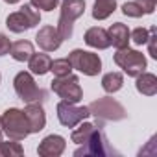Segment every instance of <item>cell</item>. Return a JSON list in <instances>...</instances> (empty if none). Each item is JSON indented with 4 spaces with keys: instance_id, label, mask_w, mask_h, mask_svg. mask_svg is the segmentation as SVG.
Returning <instances> with one entry per match:
<instances>
[{
    "instance_id": "obj_1",
    "label": "cell",
    "mask_w": 157,
    "mask_h": 157,
    "mask_svg": "<svg viewBox=\"0 0 157 157\" xmlns=\"http://www.w3.org/2000/svg\"><path fill=\"white\" fill-rule=\"evenodd\" d=\"M83 11H85V0H63L61 2V15L56 26L61 41H67L72 37L74 21L80 19Z\"/></svg>"
},
{
    "instance_id": "obj_2",
    "label": "cell",
    "mask_w": 157,
    "mask_h": 157,
    "mask_svg": "<svg viewBox=\"0 0 157 157\" xmlns=\"http://www.w3.org/2000/svg\"><path fill=\"white\" fill-rule=\"evenodd\" d=\"M0 120H2V129L10 140H24L30 135V126L24 117V111L17 107L6 109L4 115L0 117Z\"/></svg>"
},
{
    "instance_id": "obj_3",
    "label": "cell",
    "mask_w": 157,
    "mask_h": 157,
    "mask_svg": "<svg viewBox=\"0 0 157 157\" xmlns=\"http://www.w3.org/2000/svg\"><path fill=\"white\" fill-rule=\"evenodd\" d=\"M52 91L63 98L65 102H70V104H78L82 102L83 98V91H82V85H80V78L74 76V74H67V76H57L56 80L52 82Z\"/></svg>"
},
{
    "instance_id": "obj_4",
    "label": "cell",
    "mask_w": 157,
    "mask_h": 157,
    "mask_svg": "<svg viewBox=\"0 0 157 157\" xmlns=\"http://www.w3.org/2000/svg\"><path fill=\"white\" fill-rule=\"evenodd\" d=\"M89 113L94 115L96 120H100V122H107V120H124V118L128 117L124 105L118 104L115 98H109V96H104V98L94 100V102L89 105Z\"/></svg>"
},
{
    "instance_id": "obj_5",
    "label": "cell",
    "mask_w": 157,
    "mask_h": 157,
    "mask_svg": "<svg viewBox=\"0 0 157 157\" xmlns=\"http://www.w3.org/2000/svg\"><path fill=\"white\" fill-rule=\"evenodd\" d=\"M115 63L131 78H137L146 70V57L139 50H131L129 46L118 48L115 54Z\"/></svg>"
},
{
    "instance_id": "obj_6",
    "label": "cell",
    "mask_w": 157,
    "mask_h": 157,
    "mask_svg": "<svg viewBox=\"0 0 157 157\" xmlns=\"http://www.w3.org/2000/svg\"><path fill=\"white\" fill-rule=\"evenodd\" d=\"M72 65V70H80L85 76H98L102 72V59L98 54L94 52H87V50H80L76 48L68 54L67 57Z\"/></svg>"
},
{
    "instance_id": "obj_7",
    "label": "cell",
    "mask_w": 157,
    "mask_h": 157,
    "mask_svg": "<svg viewBox=\"0 0 157 157\" xmlns=\"http://www.w3.org/2000/svg\"><path fill=\"white\" fill-rule=\"evenodd\" d=\"M39 21H41L39 11H35L32 4H24L19 11L8 15L6 26H8L10 32H13V33H22V32H28V30H32L33 26H37Z\"/></svg>"
},
{
    "instance_id": "obj_8",
    "label": "cell",
    "mask_w": 157,
    "mask_h": 157,
    "mask_svg": "<svg viewBox=\"0 0 157 157\" xmlns=\"http://www.w3.org/2000/svg\"><path fill=\"white\" fill-rule=\"evenodd\" d=\"M13 87H15V93L17 96L26 102V104H33V102H41L44 100L46 93L43 89H39L35 85V80H33V76L30 72H19L15 76V80H13Z\"/></svg>"
},
{
    "instance_id": "obj_9",
    "label": "cell",
    "mask_w": 157,
    "mask_h": 157,
    "mask_svg": "<svg viewBox=\"0 0 157 157\" xmlns=\"http://www.w3.org/2000/svg\"><path fill=\"white\" fill-rule=\"evenodd\" d=\"M56 111H57V120L65 128H74L91 115L89 107H78L76 104H70V102H65V100H61L56 105Z\"/></svg>"
},
{
    "instance_id": "obj_10",
    "label": "cell",
    "mask_w": 157,
    "mask_h": 157,
    "mask_svg": "<svg viewBox=\"0 0 157 157\" xmlns=\"http://www.w3.org/2000/svg\"><path fill=\"white\" fill-rule=\"evenodd\" d=\"M107 153H113V150L107 146V139H105V135H104L102 129H94L93 135L89 137V140L85 144H82V148H78L74 151L76 157H80V155L102 157V155H107Z\"/></svg>"
},
{
    "instance_id": "obj_11",
    "label": "cell",
    "mask_w": 157,
    "mask_h": 157,
    "mask_svg": "<svg viewBox=\"0 0 157 157\" xmlns=\"http://www.w3.org/2000/svg\"><path fill=\"white\" fill-rule=\"evenodd\" d=\"M24 117L28 120V126H30V133H39L44 129L46 126V115H44V109L39 102H33V104H26L24 107Z\"/></svg>"
},
{
    "instance_id": "obj_12",
    "label": "cell",
    "mask_w": 157,
    "mask_h": 157,
    "mask_svg": "<svg viewBox=\"0 0 157 157\" xmlns=\"http://www.w3.org/2000/svg\"><path fill=\"white\" fill-rule=\"evenodd\" d=\"M35 43H37L39 48H43L44 52H54V50H57V48L61 46L63 41H61L57 30H56L54 26L46 24V26H43V28L37 32V35H35Z\"/></svg>"
},
{
    "instance_id": "obj_13",
    "label": "cell",
    "mask_w": 157,
    "mask_h": 157,
    "mask_svg": "<svg viewBox=\"0 0 157 157\" xmlns=\"http://www.w3.org/2000/svg\"><path fill=\"white\" fill-rule=\"evenodd\" d=\"M67 148V140L61 135H48L41 140L37 153L41 157H59Z\"/></svg>"
},
{
    "instance_id": "obj_14",
    "label": "cell",
    "mask_w": 157,
    "mask_h": 157,
    "mask_svg": "<svg viewBox=\"0 0 157 157\" xmlns=\"http://www.w3.org/2000/svg\"><path fill=\"white\" fill-rule=\"evenodd\" d=\"M85 43L91 46V48H98V50H105L111 46V39H109V33L107 30L100 28V26H93L85 32Z\"/></svg>"
},
{
    "instance_id": "obj_15",
    "label": "cell",
    "mask_w": 157,
    "mask_h": 157,
    "mask_svg": "<svg viewBox=\"0 0 157 157\" xmlns=\"http://www.w3.org/2000/svg\"><path fill=\"white\" fill-rule=\"evenodd\" d=\"M107 33H109V39H111V44L117 50L118 48H126L129 44V30H128L126 24L115 22V24H111V28H109Z\"/></svg>"
},
{
    "instance_id": "obj_16",
    "label": "cell",
    "mask_w": 157,
    "mask_h": 157,
    "mask_svg": "<svg viewBox=\"0 0 157 157\" xmlns=\"http://www.w3.org/2000/svg\"><path fill=\"white\" fill-rule=\"evenodd\" d=\"M137 91L144 96H153L157 94V76L151 72H142L137 76V83H135Z\"/></svg>"
},
{
    "instance_id": "obj_17",
    "label": "cell",
    "mask_w": 157,
    "mask_h": 157,
    "mask_svg": "<svg viewBox=\"0 0 157 157\" xmlns=\"http://www.w3.org/2000/svg\"><path fill=\"white\" fill-rule=\"evenodd\" d=\"M28 63H30V72H32V74L43 76V74L50 72V63H52V59H50L48 54H35V52H33L32 57L28 59Z\"/></svg>"
},
{
    "instance_id": "obj_18",
    "label": "cell",
    "mask_w": 157,
    "mask_h": 157,
    "mask_svg": "<svg viewBox=\"0 0 157 157\" xmlns=\"http://www.w3.org/2000/svg\"><path fill=\"white\" fill-rule=\"evenodd\" d=\"M117 10V0H94L93 6V19L105 21Z\"/></svg>"
},
{
    "instance_id": "obj_19",
    "label": "cell",
    "mask_w": 157,
    "mask_h": 157,
    "mask_svg": "<svg viewBox=\"0 0 157 157\" xmlns=\"http://www.w3.org/2000/svg\"><path fill=\"white\" fill-rule=\"evenodd\" d=\"M10 54L15 61H28L33 54V44L30 41H17L11 44Z\"/></svg>"
},
{
    "instance_id": "obj_20",
    "label": "cell",
    "mask_w": 157,
    "mask_h": 157,
    "mask_svg": "<svg viewBox=\"0 0 157 157\" xmlns=\"http://www.w3.org/2000/svg\"><path fill=\"white\" fill-rule=\"evenodd\" d=\"M122 85H124V76H122L120 72H107V74H104V78H102V87H104V91L109 93V94L120 91Z\"/></svg>"
},
{
    "instance_id": "obj_21",
    "label": "cell",
    "mask_w": 157,
    "mask_h": 157,
    "mask_svg": "<svg viewBox=\"0 0 157 157\" xmlns=\"http://www.w3.org/2000/svg\"><path fill=\"white\" fill-rule=\"evenodd\" d=\"M96 128L93 126V124H89V122H83L78 129H74L72 131V135H70V139H72V142L74 144H78V146H82V144H85L87 140H89V137L93 135V131H94Z\"/></svg>"
},
{
    "instance_id": "obj_22",
    "label": "cell",
    "mask_w": 157,
    "mask_h": 157,
    "mask_svg": "<svg viewBox=\"0 0 157 157\" xmlns=\"http://www.w3.org/2000/svg\"><path fill=\"white\" fill-rule=\"evenodd\" d=\"M22 153H24V150L19 144V140H11V142L0 140V157H21Z\"/></svg>"
},
{
    "instance_id": "obj_23",
    "label": "cell",
    "mask_w": 157,
    "mask_h": 157,
    "mask_svg": "<svg viewBox=\"0 0 157 157\" xmlns=\"http://www.w3.org/2000/svg\"><path fill=\"white\" fill-rule=\"evenodd\" d=\"M50 72H54L56 78H57V76H67V74L72 72V65H70V61H68L67 57L56 59V61L50 63Z\"/></svg>"
},
{
    "instance_id": "obj_24",
    "label": "cell",
    "mask_w": 157,
    "mask_h": 157,
    "mask_svg": "<svg viewBox=\"0 0 157 157\" xmlns=\"http://www.w3.org/2000/svg\"><path fill=\"white\" fill-rule=\"evenodd\" d=\"M150 35V30L146 28H135L133 32H129V41H133L135 44H146Z\"/></svg>"
},
{
    "instance_id": "obj_25",
    "label": "cell",
    "mask_w": 157,
    "mask_h": 157,
    "mask_svg": "<svg viewBox=\"0 0 157 157\" xmlns=\"http://www.w3.org/2000/svg\"><path fill=\"white\" fill-rule=\"evenodd\" d=\"M122 13H124L126 17H133V19H139V17L144 15L142 10L137 6V2H126V4L122 6Z\"/></svg>"
},
{
    "instance_id": "obj_26",
    "label": "cell",
    "mask_w": 157,
    "mask_h": 157,
    "mask_svg": "<svg viewBox=\"0 0 157 157\" xmlns=\"http://www.w3.org/2000/svg\"><path fill=\"white\" fill-rule=\"evenodd\" d=\"M32 6L37 8V10H43V11H52L57 8L59 0H30Z\"/></svg>"
},
{
    "instance_id": "obj_27",
    "label": "cell",
    "mask_w": 157,
    "mask_h": 157,
    "mask_svg": "<svg viewBox=\"0 0 157 157\" xmlns=\"http://www.w3.org/2000/svg\"><path fill=\"white\" fill-rule=\"evenodd\" d=\"M137 6L142 10L144 15H151L155 11V4H157V0H135Z\"/></svg>"
},
{
    "instance_id": "obj_28",
    "label": "cell",
    "mask_w": 157,
    "mask_h": 157,
    "mask_svg": "<svg viewBox=\"0 0 157 157\" xmlns=\"http://www.w3.org/2000/svg\"><path fill=\"white\" fill-rule=\"evenodd\" d=\"M10 48H11V41H10V37L4 35V33H0V57L6 56V54H10Z\"/></svg>"
},
{
    "instance_id": "obj_29",
    "label": "cell",
    "mask_w": 157,
    "mask_h": 157,
    "mask_svg": "<svg viewBox=\"0 0 157 157\" xmlns=\"http://www.w3.org/2000/svg\"><path fill=\"white\" fill-rule=\"evenodd\" d=\"M155 28H150V35H148V48H150V56L153 57V59H157V52H155Z\"/></svg>"
},
{
    "instance_id": "obj_30",
    "label": "cell",
    "mask_w": 157,
    "mask_h": 157,
    "mask_svg": "<svg viewBox=\"0 0 157 157\" xmlns=\"http://www.w3.org/2000/svg\"><path fill=\"white\" fill-rule=\"evenodd\" d=\"M4 2H6V4H17L19 0H4Z\"/></svg>"
},
{
    "instance_id": "obj_31",
    "label": "cell",
    "mask_w": 157,
    "mask_h": 157,
    "mask_svg": "<svg viewBox=\"0 0 157 157\" xmlns=\"http://www.w3.org/2000/svg\"><path fill=\"white\" fill-rule=\"evenodd\" d=\"M2 133H4V129H2V120H0V140H2Z\"/></svg>"
},
{
    "instance_id": "obj_32",
    "label": "cell",
    "mask_w": 157,
    "mask_h": 157,
    "mask_svg": "<svg viewBox=\"0 0 157 157\" xmlns=\"http://www.w3.org/2000/svg\"><path fill=\"white\" fill-rule=\"evenodd\" d=\"M0 80H2V76H0Z\"/></svg>"
}]
</instances>
